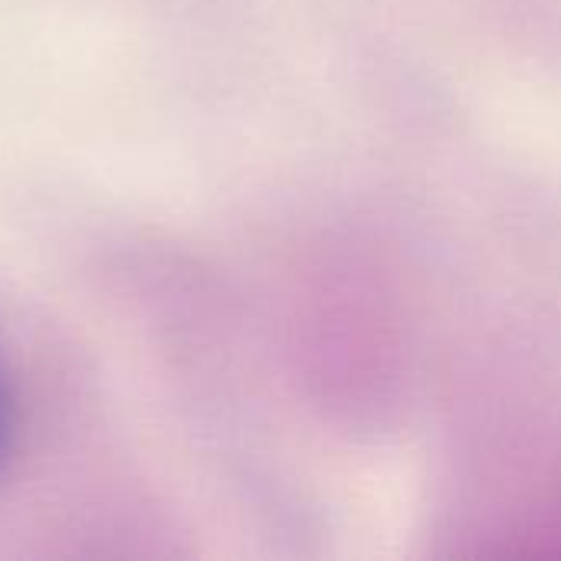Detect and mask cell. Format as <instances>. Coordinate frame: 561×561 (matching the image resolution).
<instances>
[{
    "mask_svg": "<svg viewBox=\"0 0 561 561\" xmlns=\"http://www.w3.org/2000/svg\"><path fill=\"white\" fill-rule=\"evenodd\" d=\"M7 447V398H3V381H0V457Z\"/></svg>",
    "mask_w": 561,
    "mask_h": 561,
    "instance_id": "cell-1",
    "label": "cell"
}]
</instances>
